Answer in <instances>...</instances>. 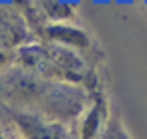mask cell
<instances>
[{
    "label": "cell",
    "instance_id": "6da1fadb",
    "mask_svg": "<svg viewBox=\"0 0 147 139\" xmlns=\"http://www.w3.org/2000/svg\"><path fill=\"white\" fill-rule=\"evenodd\" d=\"M89 99L91 93L85 87L47 81L14 65L0 73V101L6 109L32 111L71 129L87 109Z\"/></svg>",
    "mask_w": 147,
    "mask_h": 139
},
{
    "label": "cell",
    "instance_id": "7a4b0ae2",
    "mask_svg": "<svg viewBox=\"0 0 147 139\" xmlns=\"http://www.w3.org/2000/svg\"><path fill=\"white\" fill-rule=\"evenodd\" d=\"M14 67L28 71L47 81H61V83L85 87L89 93L105 89L99 73V65L91 63L87 57L71 49L45 43L38 38L30 40L28 45L16 51Z\"/></svg>",
    "mask_w": 147,
    "mask_h": 139
},
{
    "label": "cell",
    "instance_id": "3957f363",
    "mask_svg": "<svg viewBox=\"0 0 147 139\" xmlns=\"http://www.w3.org/2000/svg\"><path fill=\"white\" fill-rule=\"evenodd\" d=\"M38 40L45 43H53L65 49H71L83 57H87L91 63L99 65L103 59V51L99 49L95 36L81 26L77 20H65V22H47L38 32H36Z\"/></svg>",
    "mask_w": 147,
    "mask_h": 139
},
{
    "label": "cell",
    "instance_id": "277c9868",
    "mask_svg": "<svg viewBox=\"0 0 147 139\" xmlns=\"http://www.w3.org/2000/svg\"><path fill=\"white\" fill-rule=\"evenodd\" d=\"M34 38L24 14L14 4H0V73L10 69L16 51Z\"/></svg>",
    "mask_w": 147,
    "mask_h": 139
},
{
    "label": "cell",
    "instance_id": "5b68a950",
    "mask_svg": "<svg viewBox=\"0 0 147 139\" xmlns=\"http://www.w3.org/2000/svg\"><path fill=\"white\" fill-rule=\"evenodd\" d=\"M6 113L22 139H75L71 127L47 119L38 113L20 109H6Z\"/></svg>",
    "mask_w": 147,
    "mask_h": 139
},
{
    "label": "cell",
    "instance_id": "8992f818",
    "mask_svg": "<svg viewBox=\"0 0 147 139\" xmlns=\"http://www.w3.org/2000/svg\"><path fill=\"white\" fill-rule=\"evenodd\" d=\"M111 111L113 109L109 105V97H107L105 89L91 93L89 105H87V109L83 111V115L79 117V121L73 129L75 139H99L105 125H107V119H109Z\"/></svg>",
    "mask_w": 147,
    "mask_h": 139
},
{
    "label": "cell",
    "instance_id": "52a82bcc",
    "mask_svg": "<svg viewBox=\"0 0 147 139\" xmlns=\"http://www.w3.org/2000/svg\"><path fill=\"white\" fill-rule=\"evenodd\" d=\"M38 14L45 22H65V20H77V10L73 4L65 0H32Z\"/></svg>",
    "mask_w": 147,
    "mask_h": 139
},
{
    "label": "cell",
    "instance_id": "ba28073f",
    "mask_svg": "<svg viewBox=\"0 0 147 139\" xmlns=\"http://www.w3.org/2000/svg\"><path fill=\"white\" fill-rule=\"evenodd\" d=\"M99 139H133V137H131L129 129L125 127L121 115L117 111H111V115L107 119V125H105V129H103Z\"/></svg>",
    "mask_w": 147,
    "mask_h": 139
},
{
    "label": "cell",
    "instance_id": "9c48e42d",
    "mask_svg": "<svg viewBox=\"0 0 147 139\" xmlns=\"http://www.w3.org/2000/svg\"><path fill=\"white\" fill-rule=\"evenodd\" d=\"M0 139H22L10 119H0Z\"/></svg>",
    "mask_w": 147,
    "mask_h": 139
}]
</instances>
